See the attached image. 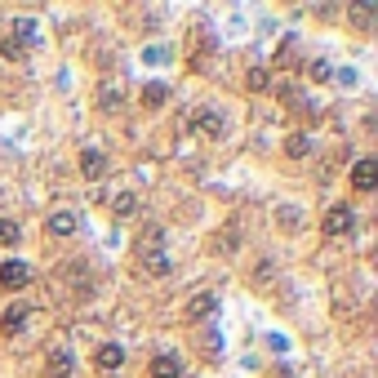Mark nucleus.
<instances>
[{
    "label": "nucleus",
    "mask_w": 378,
    "mask_h": 378,
    "mask_svg": "<svg viewBox=\"0 0 378 378\" xmlns=\"http://www.w3.org/2000/svg\"><path fill=\"white\" fill-rule=\"evenodd\" d=\"M138 259H143V272L147 276H165L169 272V254H165V236L161 227H147L138 240Z\"/></svg>",
    "instance_id": "obj_1"
},
{
    "label": "nucleus",
    "mask_w": 378,
    "mask_h": 378,
    "mask_svg": "<svg viewBox=\"0 0 378 378\" xmlns=\"http://www.w3.org/2000/svg\"><path fill=\"white\" fill-rule=\"evenodd\" d=\"M191 129H196V133H205V138H223V133H227V120L218 116L214 107H201V112L191 116Z\"/></svg>",
    "instance_id": "obj_2"
},
{
    "label": "nucleus",
    "mask_w": 378,
    "mask_h": 378,
    "mask_svg": "<svg viewBox=\"0 0 378 378\" xmlns=\"http://www.w3.org/2000/svg\"><path fill=\"white\" fill-rule=\"evenodd\" d=\"M351 187L356 191H374L378 187V161L374 156H361V161L351 165Z\"/></svg>",
    "instance_id": "obj_3"
},
{
    "label": "nucleus",
    "mask_w": 378,
    "mask_h": 378,
    "mask_svg": "<svg viewBox=\"0 0 378 378\" xmlns=\"http://www.w3.org/2000/svg\"><path fill=\"white\" fill-rule=\"evenodd\" d=\"M351 223H356V214H351V205H334V210L325 214V236H347Z\"/></svg>",
    "instance_id": "obj_4"
},
{
    "label": "nucleus",
    "mask_w": 378,
    "mask_h": 378,
    "mask_svg": "<svg viewBox=\"0 0 378 378\" xmlns=\"http://www.w3.org/2000/svg\"><path fill=\"white\" fill-rule=\"evenodd\" d=\"M27 280H31V267H27V263L9 259L5 267H0V285H5V289H22Z\"/></svg>",
    "instance_id": "obj_5"
},
{
    "label": "nucleus",
    "mask_w": 378,
    "mask_h": 378,
    "mask_svg": "<svg viewBox=\"0 0 378 378\" xmlns=\"http://www.w3.org/2000/svg\"><path fill=\"white\" fill-rule=\"evenodd\" d=\"M80 174L85 178H107V156L99 147H85L80 152Z\"/></svg>",
    "instance_id": "obj_6"
},
{
    "label": "nucleus",
    "mask_w": 378,
    "mask_h": 378,
    "mask_svg": "<svg viewBox=\"0 0 378 378\" xmlns=\"http://www.w3.org/2000/svg\"><path fill=\"white\" fill-rule=\"evenodd\" d=\"M94 365H99V370H120V365H125V347H120V343H103L99 351H94Z\"/></svg>",
    "instance_id": "obj_7"
},
{
    "label": "nucleus",
    "mask_w": 378,
    "mask_h": 378,
    "mask_svg": "<svg viewBox=\"0 0 378 378\" xmlns=\"http://www.w3.org/2000/svg\"><path fill=\"white\" fill-rule=\"evenodd\" d=\"M22 325H27V307H22V303L5 307V316H0V329H5V334H18Z\"/></svg>",
    "instance_id": "obj_8"
},
{
    "label": "nucleus",
    "mask_w": 378,
    "mask_h": 378,
    "mask_svg": "<svg viewBox=\"0 0 378 378\" xmlns=\"http://www.w3.org/2000/svg\"><path fill=\"white\" fill-rule=\"evenodd\" d=\"M152 378H182L178 356H156V361H152Z\"/></svg>",
    "instance_id": "obj_9"
},
{
    "label": "nucleus",
    "mask_w": 378,
    "mask_h": 378,
    "mask_svg": "<svg viewBox=\"0 0 378 378\" xmlns=\"http://www.w3.org/2000/svg\"><path fill=\"white\" fill-rule=\"evenodd\" d=\"M276 223L285 231H298L303 227V210H298V205H276Z\"/></svg>",
    "instance_id": "obj_10"
},
{
    "label": "nucleus",
    "mask_w": 378,
    "mask_h": 378,
    "mask_svg": "<svg viewBox=\"0 0 378 378\" xmlns=\"http://www.w3.org/2000/svg\"><path fill=\"white\" fill-rule=\"evenodd\" d=\"M76 231V214L71 210H58L54 218H50V236H71Z\"/></svg>",
    "instance_id": "obj_11"
},
{
    "label": "nucleus",
    "mask_w": 378,
    "mask_h": 378,
    "mask_svg": "<svg viewBox=\"0 0 378 378\" xmlns=\"http://www.w3.org/2000/svg\"><path fill=\"white\" fill-rule=\"evenodd\" d=\"M214 307H218L214 294H196V298H191V307H187V316H191V321H201V316H214Z\"/></svg>",
    "instance_id": "obj_12"
},
{
    "label": "nucleus",
    "mask_w": 378,
    "mask_h": 378,
    "mask_svg": "<svg viewBox=\"0 0 378 378\" xmlns=\"http://www.w3.org/2000/svg\"><path fill=\"white\" fill-rule=\"evenodd\" d=\"M14 41L27 50V45H36V18H18L14 22Z\"/></svg>",
    "instance_id": "obj_13"
},
{
    "label": "nucleus",
    "mask_w": 378,
    "mask_h": 378,
    "mask_svg": "<svg viewBox=\"0 0 378 378\" xmlns=\"http://www.w3.org/2000/svg\"><path fill=\"white\" fill-rule=\"evenodd\" d=\"M169 99V85H161V80H152L147 89H143V107H161Z\"/></svg>",
    "instance_id": "obj_14"
},
{
    "label": "nucleus",
    "mask_w": 378,
    "mask_h": 378,
    "mask_svg": "<svg viewBox=\"0 0 378 378\" xmlns=\"http://www.w3.org/2000/svg\"><path fill=\"white\" fill-rule=\"evenodd\" d=\"M50 374L54 378H71V351H54V356H50Z\"/></svg>",
    "instance_id": "obj_15"
},
{
    "label": "nucleus",
    "mask_w": 378,
    "mask_h": 378,
    "mask_svg": "<svg viewBox=\"0 0 378 378\" xmlns=\"http://www.w3.org/2000/svg\"><path fill=\"white\" fill-rule=\"evenodd\" d=\"M18 236H22V227L14 223V218H0V245H14Z\"/></svg>",
    "instance_id": "obj_16"
},
{
    "label": "nucleus",
    "mask_w": 378,
    "mask_h": 378,
    "mask_svg": "<svg viewBox=\"0 0 378 378\" xmlns=\"http://www.w3.org/2000/svg\"><path fill=\"white\" fill-rule=\"evenodd\" d=\"M133 205H138V196H133V191H120L112 210H116V214H133Z\"/></svg>",
    "instance_id": "obj_17"
},
{
    "label": "nucleus",
    "mask_w": 378,
    "mask_h": 378,
    "mask_svg": "<svg viewBox=\"0 0 378 378\" xmlns=\"http://www.w3.org/2000/svg\"><path fill=\"white\" fill-rule=\"evenodd\" d=\"M285 152H289V156H307V138H303V133H289Z\"/></svg>",
    "instance_id": "obj_18"
},
{
    "label": "nucleus",
    "mask_w": 378,
    "mask_h": 378,
    "mask_svg": "<svg viewBox=\"0 0 378 378\" xmlns=\"http://www.w3.org/2000/svg\"><path fill=\"white\" fill-rule=\"evenodd\" d=\"M374 14H378L374 5H351V18H356L361 27H370V18H374Z\"/></svg>",
    "instance_id": "obj_19"
},
{
    "label": "nucleus",
    "mask_w": 378,
    "mask_h": 378,
    "mask_svg": "<svg viewBox=\"0 0 378 378\" xmlns=\"http://www.w3.org/2000/svg\"><path fill=\"white\" fill-rule=\"evenodd\" d=\"M329 76H334V67H329L325 58H316V63H312V80H329Z\"/></svg>",
    "instance_id": "obj_20"
},
{
    "label": "nucleus",
    "mask_w": 378,
    "mask_h": 378,
    "mask_svg": "<svg viewBox=\"0 0 378 378\" xmlns=\"http://www.w3.org/2000/svg\"><path fill=\"white\" fill-rule=\"evenodd\" d=\"M143 58H147V63H165V58H169V45H147V54H143Z\"/></svg>",
    "instance_id": "obj_21"
},
{
    "label": "nucleus",
    "mask_w": 378,
    "mask_h": 378,
    "mask_svg": "<svg viewBox=\"0 0 378 378\" xmlns=\"http://www.w3.org/2000/svg\"><path fill=\"white\" fill-rule=\"evenodd\" d=\"M0 54H5V58H22V54H27V50H22V45L14 41V36H9V41H5V45H0Z\"/></svg>",
    "instance_id": "obj_22"
},
{
    "label": "nucleus",
    "mask_w": 378,
    "mask_h": 378,
    "mask_svg": "<svg viewBox=\"0 0 378 378\" xmlns=\"http://www.w3.org/2000/svg\"><path fill=\"white\" fill-rule=\"evenodd\" d=\"M245 80H249V89H267V71H263V67H254Z\"/></svg>",
    "instance_id": "obj_23"
}]
</instances>
